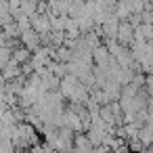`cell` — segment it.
<instances>
[{"instance_id": "1", "label": "cell", "mask_w": 153, "mask_h": 153, "mask_svg": "<svg viewBox=\"0 0 153 153\" xmlns=\"http://www.w3.org/2000/svg\"><path fill=\"white\" fill-rule=\"evenodd\" d=\"M30 25H32V30L38 32L40 36L51 32V19H48L46 13H34V15L30 17Z\"/></svg>"}, {"instance_id": "2", "label": "cell", "mask_w": 153, "mask_h": 153, "mask_svg": "<svg viewBox=\"0 0 153 153\" xmlns=\"http://www.w3.org/2000/svg\"><path fill=\"white\" fill-rule=\"evenodd\" d=\"M115 40H117L122 46H130L132 40H134V27H132L128 21H120V25H117V34H115Z\"/></svg>"}, {"instance_id": "3", "label": "cell", "mask_w": 153, "mask_h": 153, "mask_svg": "<svg viewBox=\"0 0 153 153\" xmlns=\"http://www.w3.org/2000/svg\"><path fill=\"white\" fill-rule=\"evenodd\" d=\"M19 40H21V46H25V48H30V51H36V48L40 46V34L34 32L32 27L25 30V32H21Z\"/></svg>"}, {"instance_id": "4", "label": "cell", "mask_w": 153, "mask_h": 153, "mask_svg": "<svg viewBox=\"0 0 153 153\" xmlns=\"http://www.w3.org/2000/svg\"><path fill=\"white\" fill-rule=\"evenodd\" d=\"M111 13H113L120 21H126V19L132 15V11H130V7H128L126 0H117V2L113 4V9H111Z\"/></svg>"}, {"instance_id": "5", "label": "cell", "mask_w": 153, "mask_h": 153, "mask_svg": "<svg viewBox=\"0 0 153 153\" xmlns=\"http://www.w3.org/2000/svg\"><path fill=\"white\" fill-rule=\"evenodd\" d=\"M136 138L143 143V147H145V149H147V147H151V143H153V126H149V124L140 126V128H138Z\"/></svg>"}, {"instance_id": "6", "label": "cell", "mask_w": 153, "mask_h": 153, "mask_svg": "<svg viewBox=\"0 0 153 153\" xmlns=\"http://www.w3.org/2000/svg\"><path fill=\"white\" fill-rule=\"evenodd\" d=\"M30 57H32V51L30 48H25V46H17L13 53H11V59L15 61V63H25V61H30Z\"/></svg>"}, {"instance_id": "7", "label": "cell", "mask_w": 153, "mask_h": 153, "mask_svg": "<svg viewBox=\"0 0 153 153\" xmlns=\"http://www.w3.org/2000/svg\"><path fill=\"white\" fill-rule=\"evenodd\" d=\"M36 7H38V0H21L19 2V13L32 17L36 13Z\"/></svg>"}, {"instance_id": "8", "label": "cell", "mask_w": 153, "mask_h": 153, "mask_svg": "<svg viewBox=\"0 0 153 153\" xmlns=\"http://www.w3.org/2000/svg\"><path fill=\"white\" fill-rule=\"evenodd\" d=\"M145 92L149 97H153V74H145V84H143Z\"/></svg>"}, {"instance_id": "9", "label": "cell", "mask_w": 153, "mask_h": 153, "mask_svg": "<svg viewBox=\"0 0 153 153\" xmlns=\"http://www.w3.org/2000/svg\"><path fill=\"white\" fill-rule=\"evenodd\" d=\"M128 153H132V151H128Z\"/></svg>"}]
</instances>
